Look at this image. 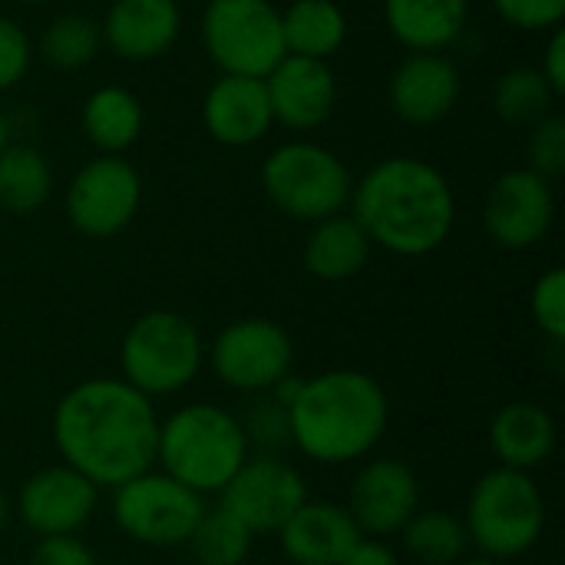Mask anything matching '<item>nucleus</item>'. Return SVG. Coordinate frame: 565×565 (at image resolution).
<instances>
[{
	"label": "nucleus",
	"mask_w": 565,
	"mask_h": 565,
	"mask_svg": "<svg viewBox=\"0 0 565 565\" xmlns=\"http://www.w3.org/2000/svg\"><path fill=\"white\" fill-rule=\"evenodd\" d=\"M159 420L156 401L122 377H89L56 401L50 437L60 463L79 470L99 490H116L156 467Z\"/></svg>",
	"instance_id": "nucleus-1"
},
{
	"label": "nucleus",
	"mask_w": 565,
	"mask_h": 565,
	"mask_svg": "<svg viewBox=\"0 0 565 565\" xmlns=\"http://www.w3.org/2000/svg\"><path fill=\"white\" fill-rule=\"evenodd\" d=\"M351 215L371 245L397 258L434 255L454 232L457 199L447 175L414 156L371 166L351 189Z\"/></svg>",
	"instance_id": "nucleus-2"
},
{
	"label": "nucleus",
	"mask_w": 565,
	"mask_h": 565,
	"mask_svg": "<svg viewBox=\"0 0 565 565\" xmlns=\"http://www.w3.org/2000/svg\"><path fill=\"white\" fill-rule=\"evenodd\" d=\"M288 411L291 447L321 467L367 460L387 434L391 401L377 377L334 367L301 377Z\"/></svg>",
	"instance_id": "nucleus-3"
},
{
	"label": "nucleus",
	"mask_w": 565,
	"mask_h": 565,
	"mask_svg": "<svg viewBox=\"0 0 565 565\" xmlns=\"http://www.w3.org/2000/svg\"><path fill=\"white\" fill-rule=\"evenodd\" d=\"M248 457L242 417L218 404H185L159 420L156 470L199 497H218Z\"/></svg>",
	"instance_id": "nucleus-4"
},
{
	"label": "nucleus",
	"mask_w": 565,
	"mask_h": 565,
	"mask_svg": "<svg viewBox=\"0 0 565 565\" xmlns=\"http://www.w3.org/2000/svg\"><path fill=\"white\" fill-rule=\"evenodd\" d=\"M463 526L477 556L513 563L540 546L546 533V497L533 473L493 467L473 483Z\"/></svg>",
	"instance_id": "nucleus-5"
},
{
	"label": "nucleus",
	"mask_w": 565,
	"mask_h": 565,
	"mask_svg": "<svg viewBox=\"0 0 565 565\" xmlns=\"http://www.w3.org/2000/svg\"><path fill=\"white\" fill-rule=\"evenodd\" d=\"M202 367L205 341L199 328L169 308L139 315L119 341V377L149 401L189 391Z\"/></svg>",
	"instance_id": "nucleus-6"
},
{
	"label": "nucleus",
	"mask_w": 565,
	"mask_h": 565,
	"mask_svg": "<svg viewBox=\"0 0 565 565\" xmlns=\"http://www.w3.org/2000/svg\"><path fill=\"white\" fill-rule=\"evenodd\" d=\"M262 189L281 215L315 225L348 209L354 179L328 146L295 139L268 152L262 162Z\"/></svg>",
	"instance_id": "nucleus-7"
},
{
	"label": "nucleus",
	"mask_w": 565,
	"mask_h": 565,
	"mask_svg": "<svg viewBox=\"0 0 565 565\" xmlns=\"http://www.w3.org/2000/svg\"><path fill=\"white\" fill-rule=\"evenodd\" d=\"M202 46L222 76L265 79L285 56L281 10L271 0H209Z\"/></svg>",
	"instance_id": "nucleus-8"
},
{
	"label": "nucleus",
	"mask_w": 565,
	"mask_h": 565,
	"mask_svg": "<svg viewBox=\"0 0 565 565\" xmlns=\"http://www.w3.org/2000/svg\"><path fill=\"white\" fill-rule=\"evenodd\" d=\"M113 523L116 530L146 550H179L189 543L195 523L202 520L205 497L192 493L162 470H146L113 490Z\"/></svg>",
	"instance_id": "nucleus-9"
},
{
	"label": "nucleus",
	"mask_w": 565,
	"mask_h": 565,
	"mask_svg": "<svg viewBox=\"0 0 565 565\" xmlns=\"http://www.w3.org/2000/svg\"><path fill=\"white\" fill-rule=\"evenodd\" d=\"M205 364L228 391L262 397L291 374L295 341L285 324L271 318H238L205 344Z\"/></svg>",
	"instance_id": "nucleus-10"
},
{
	"label": "nucleus",
	"mask_w": 565,
	"mask_h": 565,
	"mask_svg": "<svg viewBox=\"0 0 565 565\" xmlns=\"http://www.w3.org/2000/svg\"><path fill=\"white\" fill-rule=\"evenodd\" d=\"M142 205V179L122 156H96L66 185V218L86 238L126 232Z\"/></svg>",
	"instance_id": "nucleus-11"
},
{
	"label": "nucleus",
	"mask_w": 565,
	"mask_h": 565,
	"mask_svg": "<svg viewBox=\"0 0 565 565\" xmlns=\"http://www.w3.org/2000/svg\"><path fill=\"white\" fill-rule=\"evenodd\" d=\"M218 500V507L232 513L252 536H262L278 533L295 516V510L308 500V483L288 460L275 454H255L225 483Z\"/></svg>",
	"instance_id": "nucleus-12"
},
{
	"label": "nucleus",
	"mask_w": 565,
	"mask_h": 565,
	"mask_svg": "<svg viewBox=\"0 0 565 565\" xmlns=\"http://www.w3.org/2000/svg\"><path fill=\"white\" fill-rule=\"evenodd\" d=\"M556 218L553 182L533 169H507L483 199V228L493 245L526 252L540 245Z\"/></svg>",
	"instance_id": "nucleus-13"
},
{
	"label": "nucleus",
	"mask_w": 565,
	"mask_h": 565,
	"mask_svg": "<svg viewBox=\"0 0 565 565\" xmlns=\"http://www.w3.org/2000/svg\"><path fill=\"white\" fill-rule=\"evenodd\" d=\"M13 510L36 540L79 536L99 510V487L66 463H50L20 483Z\"/></svg>",
	"instance_id": "nucleus-14"
},
{
	"label": "nucleus",
	"mask_w": 565,
	"mask_h": 565,
	"mask_svg": "<svg viewBox=\"0 0 565 565\" xmlns=\"http://www.w3.org/2000/svg\"><path fill=\"white\" fill-rule=\"evenodd\" d=\"M344 510L361 536H401L407 520L420 510V480L397 457H371L358 467Z\"/></svg>",
	"instance_id": "nucleus-15"
},
{
	"label": "nucleus",
	"mask_w": 565,
	"mask_h": 565,
	"mask_svg": "<svg viewBox=\"0 0 565 565\" xmlns=\"http://www.w3.org/2000/svg\"><path fill=\"white\" fill-rule=\"evenodd\" d=\"M275 122L295 132H311L328 122L338 103V79L324 60L285 53L265 76Z\"/></svg>",
	"instance_id": "nucleus-16"
},
{
	"label": "nucleus",
	"mask_w": 565,
	"mask_h": 565,
	"mask_svg": "<svg viewBox=\"0 0 565 565\" xmlns=\"http://www.w3.org/2000/svg\"><path fill=\"white\" fill-rule=\"evenodd\" d=\"M391 109L407 126H434L460 99V70L444 53H407L387 83Z\"/></svg>",
	"instance_id": "nucleus-17"
},
{
	"label": "nucleus",
	"mask_w": 565,
	"mask_h": 565,
	"mask_svg": "<svg viewBox=\"0 0 565 565\" xmlns=\"http://www.w3.org/2000/svg\"><path fill=\"white\" fill-rule=\"evenodd\" d=\"M99 33L103 46H109L119 60H159L182 33V10L175 0H113L99 20Z\"/></svg>",
	"instance_id": "nucleus-18"
},
{
	"label": "nucleus",
	"mask_w": 565,
	"mask_h": 565,
	"mask_svg": "<svg viewBox=\"0 0 565 565\" xmlns=\"http://www.w3.org/2000/svg\"><path fill=\"white\" fill-rule=\"evenodd\" d=\"M202 122L222 146L242 149L262 142L275 126L265 79L218 76L202 99Z\"/></svg>",
	"instance_id": "nucleus-19"
},
{
	"label": "nucleus",
	"mask_w": 565,
	"mask_h": 565,
	"mask_svg": "<svg viewBox=\"0 0 565 565\" xmlns=\"http://www.w3.org/2000/svg\"><path fill=\"white\" fill-rule=\"evenodd\" d=\"M358 540L361 533L341 503L311 497L278 530L281 553L291 565H338Z\"/></svg>",
	"instance_id": "nucleus-20"
},
{
	"label": "nucleus",
	"mask_w": 565,
	"mask_h": 565,
	"mask_svg": "<svg viewBox=\"0 0 565 565\" xmlns=\"http://www.w3.org/2000/svg\"><path fill=\"white\" fill-rule=\"evenodd\" d=\"M487 440L497 457V467L533 473V470L546 467L550 457L556 454L559 430L546 407H540L533 401H513L493 414Z\"/></svg>",
	"instance_id": "nucleus-21"
},
{
	"label": "nucleus",
	"mask_w": 565,
	"mask_h": 565,
	"mask_svg": "<svg viewBox=\"0 0 565 565\" xmlns=\"http://www.w3.org/2000/svg\"><path fill=\"white\" fill-rule=\"evenodd\" d=\"M470 0H384L391 36L411 53H444L460 40Z\"/></svg>",
	"instance_id": "nucleus-22"
},
{
	"label": "nucleus",
	"mask_w": 565,
	"mask_h": 565,
	"mask_svg": "<svg viewBox=\"0 0 565 565\" xmlns=\"http://www.w3.org/2000/svg\"><path fill=\"white\" fill-rule=\"evenodd\" d=\"M371 248L374 245H371L367 232L358 225V218L348 212H338V215L311 225L305 248H301V262L318 281L338 285V281H351L354 275L364 271Z\"/></svg>",
	"instance_id": "nucleus-23"
},
{
	"label": "nucleus",
	"mask_w": 565,
	"mask_h": 565,
	"mask_svg": "<svg viewBox=\"0 0 565 565\" xmlns=\"http://www.w3.org/2000/svg\"><path fill=\"white\" fill-rule=\"evenodd\" d=\"M142 103L126 86H99L86 96L79 126L103 156H122L142 136Z\"/></svg>",
	"instance_id": "nucleus-24"
},
{
	"label": "nucleus",
	"mask_w": 565,
	"mask_h": 565,
	"mask_svg": "<svg viewBox=\"0 0 565 565\" xmlns=\"http://www.w3.org/2000/svg\"><path fill=\"white\" fill-rule=\"evenodd\" d=\"M285 53L331 60L348 40V17L334 0H291L281 10Z\"/></svg>",
	"instance_id": "nucleus-25"
},
{
	"label": "nucleus",
	"mask_w": 565,
	"mask_h": 565,
	"mask_svg": "<svg viewBox=\"0 0 565 565\" xmlns=\"http://www.w3.org/2000/svg\"><path fill=\"white\" fill-rule=\"evenodd\" d=\"M53 192V169L36 146L7 142L0 149V209L10 215H33Z\"/></svg>",
	"instance_id": "nucleus-26"
},
{
	"label": "nucleus",
	"mask_w": 565,
	"mask_h": 565,
	"mask_svg": "<svg viewBox=\"0 0 565 565\" xmlns=\"http://www.w3.org/2000/svg\"><path fill=\"white\" fill-rule=\"evenodd\" d=\"M401 540L407 556L420 565H457L470 550L463 516L450 510H417L401 530Z\"/></svg>",
	"instance_id": "nucleus-27"
},
{
	"label": "nucleus",
	"mask_w": 565,
	"mask_h": 565,
	"mask_svg": "<svg viewBox=\"0 0 565 565\" xmlns=\"http://www.w3.org/2000/svg\"><path fill=\"white\" fill-rule=\"evenodd\" d=\"M490 99H493V113L507 126H526L530 129L553 113V103L559 96L553 93V86L543 79V73L536 66H510L493 83Z\"/></svg>",
	"instance_id": "nucleus-28"
},
{
	"label": "nucleus",
	"mask_w": 565,
	"mask_h": 565,
	"mask_svg": "<svg viewBox=\"0 0 565 565\" xmlns=\"http://www.w3.org/2000/svg\"><path fill=\"white\" fill-rule=\"evenodd\" d=\"M252 546L255 536L222 507L205 510L185 543L195 565H245L252 556Z\"/></svg>",
	"instance_id": "nucleus-29"
},
{
	"label": "nucleus",
	"mask_w": 565,
	"mask_h": 565,
	"mask_svg": "<svg viewBox=\"0 0 565 565\" xmlns=\"http://www.w3.org/2000/svg\"><path fill=\"white\" fill-rule=\"evenodd\" d=\"M99 50H103L99 20L86 13H63L40 36V56L56 70H79L89 60H96Z\"/></svg>",
	"instance_id": "nucleus-30"
},
{
	"label": "nucleus",
	"mask_w": 565,
	"mask_h": 565,
	"mask_svg": "<svg viewBox=\"0 0 565 565\" xmlns=\"http://www.w3.org/2000/svg\"><path fill=\"white\" fill-rule=\"evenodd\" d=\"M530 315L540 334H546L553 344L565 341V271L550 268L536 278L530 291Z\"/></svg>",
	"instance_id": "nucleus-31"
},
{
	"label": "nucleus",
	"mask_w": 565,
	"mask_h": 565,
	"mask_svg": "<svg viewBox=\"0 0 565 565\" xmlns=\"http://www.w3.org/2000/svg\"><path fill=\"white\" fill-rule=\"evenodd\" d=\"M526 169L540 172L543 179H556L565 172V119L550 113L536 126H530L526 139Z\"/></svg>",
	"instance_id": "nucleus-32"
},
{
	"label": "nucleus",
	"mask_w": 565,
	"mask_h": 565,
	"mask_svg": "<svg viewBox=\"0 0 565 565\" xmlns=\"http://www.w3.org/2000/svg\"><path fill=\"white\" fill-rule=\"evenodd\" d=\"M242 430L248 437V447H258L262 454H275V450L291 444V437H288V411L271 394L258 397V404L242 420Z\"/></svg>",
	"instance_id": "nucleus-33"
},
{
	"label": "nucleus",
	"mask_w": 565,
	"mask_h": 565,
	"mask_svg": "<svg viewBox=\"0 0 565 565\" xmlns=\"http://www.w3.org/2000/svg\"><path fill=\"white\" fill-rule=\"evenodd\" d=\"M503 23L526 33H550L563 26L565 0H493Z\"/></svg>",
	"instance_id": "nucleus-34"
},
{
	"label": "nucleus",
	"mask_w": 565,
	"mask_h": 565,
	"mask_svg": "<svg viewBox=\"0 0 565 565\" xmlns=\"http://www.w3.org/2000/svg\"><path fill=\"white\" fill-rule=\"evenodd\" d=\"M33 60V43L20 23L0 13V93L17 86Z\"/></svg>",
	"instance_id": "nucleus-35"
},
{
	"label": "nucleus",
	"mask_w": 565,
	"mask_h": 565,
	"mask_svg": "<svg viewBox=\"0 0 565 565\" xmlns=\"http://www.w3.org/2000/svg\"><path fill=\"white\" fill-rule=\"evenodd\" d=\"M26 565H99V559L79 536H43L30 550Z\"/></svg>",
	"instance_id": "nucleus-36"
},
{
	"label": "nucleus",
	"mask_w": 565,
	"mask_h": 565,
	"mask_svg": "<svg viewBox=\"0 0 565 565\" xmlns=\"http://www.w3.org/2000/svg\"><path fill=\"white\" fill-rule=\"evenodd\" d=\"M536 70H540V73H543V79L553 86V93H556V96H563L565 93V30L563 26L550 30L546 50H543V60H540V66H536Z\"/></svg>",
	"instance_id": "nucleus-37"
},
{
	"label": "nucleus",
	"mask_w": 565,
	"mask_h": 565,
	"mask_svg": "<svg viewBox=\"0 0 565 565\" xmlns=\"http://www.w3.org/2000/svg\"><path fill=\"white\" fill-rule=\"evenodd\" d=\"M338 565H401V559H397V553L387 546V540L361 536Z\"/></svg>",
	"instance_id": "nucleus-38"
},
{
	"label": "nucleus",
	"mask_w": 565,
	"mask_h": 565,
	"mask_svg": "<svg viewBox=\"0 0 565 565\" xmlns=\"http://www.w3.org/2000/svg\"><path fill=\"white\" fill-rule=\"evenodd\" d=\"M7 520H10V500H7V493H3V487H0V533H3V526H7Z\"/></svg>",
	"instance_id": "nucleus-39"
},
{
	"label": "nucleus",
	"mask_w": 565,
	"mask_h": 565,
	"mask_svg": "<svg viewBox=\"0 0 565 565\" xmlns=\"http://www.w3.org/2000/svg\"><path fill=\"white\" fill-rule=\"evenodd\" d=\"M10 142V122H7V113H3V106H0V149Z\"/></svg>",
	"instance_id": "nucleus-40"
},
{
	"label": "nucleus",
	"mask_w": 565,
	"mask_h": 565,
	"mask_svg": "<svg viewBox=\"0 0 565 565\" xmlns=\"http://www.w3.org/2000/svg\"><path fill=\"white\" fill-rule=\"evenodd\" d=\"M457 565H507V563H497V559H487V556H470V559H460Z\"/></svg>",
	"instance_id": "nucleus-41"
},
{
	"label": "nucleus",
	"mask_w": 565,
	"mask_h": 565,
	"mask_svg": "<svg viewBox=\"0 0 565 565\" xmlns=\"http://www.w3.org/2000/svg\"><path fill=\"white\" fill-rule=\"evenodd\" d=\"M23 3H50V0H23Z\"/></svg>",
	"instance_id": "nucleus-42"
},
{
	"label": "nucleus",
	"mask_w": 565,
	"mask_h": 565,
	"mask_svg": "<svg viewBox=\"0 0 565 565\" xmlns=\"http://www.w3.org/2000/svg\"><path fill=\"white\" fill-rule=\"evenodd\" d=\"M119 565H139V563H119Z\"/></svg>",
	"instance_id": "nucleus-43"
}]
</instances>
